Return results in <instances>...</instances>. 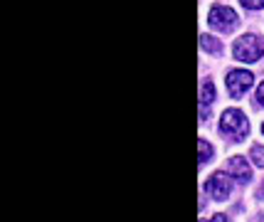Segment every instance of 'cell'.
I'll return each mask as SVG.
<instances>
[{
	"mask_svg": "<svg viewBox=\"0 0 264 222\" xmlns=\"http://www.w3.org/2000/svg\"><path fill=\"white\" fill-rule=\"evenodd\" d=\"M227 170H230V173H232V175H235L239 183H250V178H252V170H250L247 161H245L242 156L232 158V161L227 163Z\"/></svg>",
	"mask_w": 264,
	"mask_h": 222,
	"instance_id": "cell-6",
	"label": "cell"
},
{
	"mask_svg": "<svg viewBox=\"0 0 264 222\" xmlns=\"http://www.w3.org/2000/svg\"><path fill=\"white\" fill-rule=\"evenodd\" d=\"M257 101H259V104L264 106V82L259 84V89H257Z\"/></svg>",
	"mask_w": 264,
	"mask_h": 222,
	"instance_id": "cell-12",
	"label": "cell"
},
{
	"mask_svg": "<svg viewBox=\"0 0 264 222\" xmlns=\"http://www.w3.org/2000/svg\"><path fill=\"white\" fill-rule=\"evenodd\" d=\"M210 222H230V220H227V215H212Z\"/></svg>",
	"mask_w": 264,
	"mask_h": 222,
	"instance_id": "cell-13",
	"label": "cell"
},
{
	"mask_svg": "<svg viewBox=\"0 0 264 222\" xmlns=\"http://www.w3.org/2000/svg\"><path fill=\"white\" fill-rule=\"evenodd\" d=\"M212 101H215V86H212V82H210V79H205V82H203V94H200V104H203V116H205V109H208Z\"/></svg>",
	"mask_w": 264,
	"mask_h": 222,
	"instance_id": "cell-7",
	"label": "cell"
},
{
	"mask_svg": "<svg viewBox=\"0 0 264 222\" xmlns=\"http://www.w3.org/2000/svg\"><path fill=\"white\" fill-rule=\"evenodd\" d=\"M247 131H250V124H247V119H245L242 111L227 109L223 114V119H220V134H223V136L242 141L245 136H247Z\"/></svg>",
	"mask_w": 264,
	"mask_h": 222,
	"instance_id": "cell-1",
	"label": "cell"
},
{
	"mask_svg": "<svg viewBox=\"0 0 264 222\" xmlns=\"http://www.w3.org/2000/svg\"><path fill=\"white\" fill-rule=\"evenodd\" d=\"M237 23H239V17H237V13L232 8H227V5H212V10H210V25L215 30L230 32Z\"/></svg>",
	"mask_w": 264,
	"mask_h": 222,
	"instance_id": "cell-3",
	"label": "cell"
},
{
	"mask_svg": "<svg viewBox=\"0 0 264 222\" xmlns=\"http://www.w3.org/2000/svg\"><path fill=\"white\" fill-rule=\"evenodd\" d=\"M247 10H259V8H264V0H239Z\"/></svg>",
	"mask_w": 264,
	"mask_h": 222,
	"instance_id": "cell-11",
	"label": "cell"
},
{
	"mask_svg": "<svg viewBox=\"0 0 264 222\" xmlns=\"http://www.w3.org/2000/svg\"><path fill=\"white\" fill-rule=\"evenodd\" d=\"M197 148H200V163H208L210 158H212V148H210V143L205 139L197 141Z\"/></svg>",
	"mask_w": 264,
	"mask_h": 222,
	"instance_id": "cell-9",
	"label": "cell"
},
{
	"mask_svg": "<svg viewBox=\"0 0 264 222\" xmlns=\"http://www.w3.org/2000/svg\"><path fill=\"white\" fill-rule=\"evenodd\" d=\"M252 84H254V74L247 70H235L227 74V89L232 97H242Z\"/></svg>",
	"mask_w": 264,
	"mask_h": 222,
	"instance_id": "cell-5",
	"label": "cell"
},
{
	"mask_svg": "<svg viewBox=\"0 0 264 222\" xmlns=\"http://www.w3.org/2000/svg\"><path fill=\"white\" fill-rule=\"evenodd\" d=\"M205 190L215 200H227L230 193H232V178L225 175V173H212L208 178V183H205Z\"/></svg>",
	"mask_w": 264,
	"mask_h": 222,
	"instance_id": "cell-4",
	"label": "cell"
},
{
	"mask_svg": "<svg viewBox=\"0 0 264 222\" xmlns=\"http://www.w3.org/2000/svg\"><path fill=\"white\" fill-rule=\"evenodd\" d=\"M200 45H203V50H208V52H220V42L215 40V37H210V35H203L200 37Z\"/></svg>",
	"mask_w": 264,
	"mask_h": 222,
	"instance_id": "cell-8",
	"label": "cell"
},
{
	"mask_svg": "<svg viewBox=\"0 0 264 222\" xmlns=\"http://www.w3.org/2000/svg\"><path fill=\"white\" fill-rule=\"evenodd\" d=\"M262 134H264V124H262Z\"/></svg>",
	"mask_w": 264,
	"mask_h": 222,
	"instance_id": "cell-14",
	"label": "cell"
},
{
	"mask_svg": "<svg viewBox=\"0 0 264 222\" xmlns=\"http://www.w3.org/2000/svg\"><path fill=\"white\" fill-rule=\"evenodd\" d=\"M264 55V40L257 35H242L235 42V57L239 62H257Z\"/></svg>",
	"mask_w": 264,
	"mask_h": 222,
	"instance_id": "cell-2",
	"label": "cell"
},
{
	"mask_svg": "<svg viewBox=\"0 0 264 222\" xmlns=\"http://www.w3.org/2000/svg\"><path fill=\"white\" fill-rule=\"evenodd\" d=\"M250 156H252V163H254V166L264 168V146H252Z\"/></svg>",
	"mask_w": 264,
	"mask_h": 222,
	"instance_id": "cell-10",
	"label": "cell"
}]
</instances>
